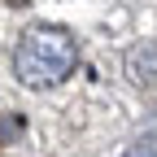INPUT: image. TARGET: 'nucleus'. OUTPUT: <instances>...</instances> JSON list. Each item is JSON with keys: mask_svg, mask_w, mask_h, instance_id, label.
<instances>
[{"mask_svg": "<svg viewBox=\"0 0 157 157\" xmlns=\"http://www.w3.org/2000/svg\"><path fill=\"white\" fill-rule=\"evenodd\" d=\"M74 66H78V44L66 26H31L17 39L13 74L26 87H57L74 74Z\"/></svg>", "mask_w": 157, "mask_h": 157, "instance_id": "nucleus-1", "label": "nucleus"}, {"mask_svg": "<svg viewBox=\"0 0 157 157\" xmlns=\"http://www.w3.org/2000/svg\"><path fill=\"white\" fill-rule=\"evenodd\" d=\"M127 74H131V83H157V44L153 39H144L127 52Z\"/></svg>", "mask_w": 157, "mask_h": 157, "instance_id": "nucleus-2", "label": "nucleus"}, {"mask_svg": "<svg viewBox=\"0 0 157 157\" xmlns=\"http://www.w3.org/2000/svg\"><path fill=\"white\" fill-rule=\"evenodd\" d=\"M122 157H157V131H148V135H140Z\"/></svg>", "mask_w": 157, "mask_h": 157, "instance_id": "nucleus-3", "label": "nucleus"}, {"mask_svg": "<svg viewBox=\"0 0 157 157\" xmlns=\"http://www.w3.org/2000/svg\"><path fill=\"white\" fill-rule=\"evenodd\" d=\"M9 5H13V9H26V0H9Z\"/></svg>", "mask_w": 157, "mask_h": 157, "instance_id": "nucleus-4", "label": "nucleus"}]
</instances>
